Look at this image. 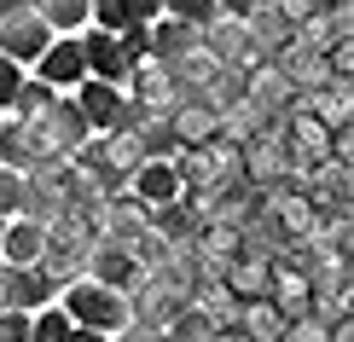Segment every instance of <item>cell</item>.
<instances>
[{
  "label": "cell",
  "instance_id": "obj_1",
  "mask_svg": "<svg viewBox=\"0 0 354 342\" xmlns=\"http://www.w3.org/2000/svg\"><path fill=\"white\" fill-rule=\"evenodd\" d=\"M58 307H64V319H70V325H82V331H99V336H122L128 325H134V302H128L122 290L93 285V278H70V285L58 290Z\"/></svg>",
  "mask_w": 354,
  "mask_h": 342
},
{
  "label": "cell",
  "instance_id": "obj_2",
  "mask_svg": "<svg viewBox=\"0 0 354 342\" xmlns=\"http://www.w3.org/2000/svg\"><path fill=\"white\" fill-rule=\"evenodd\" d=\"M82 64H87V82H111L122 87L128 70L145 64V29H128V35H105V29H82Z\"/></svg>",
  "mask_w": 354,
  "mask_h": 342
},
{
  "label": "cell",
  "instance_id": "obj_3",
  "mask_svg": "<svg viewBox=\"0 0 354 342\" xmlns=\"http://www.w3.org/2000/svg\"><path fill=\"white\" fill-rule=\"evenodd\" d=\"M192 302H198V296H192V273L180 261H163V267H151L145 285L134 290V319L140 325H169L174 314H186Z\"/></svg>",
  "mask_w": 354,
  "mask_h": 342
},
{
  "label": "cell",
  "instance_id": "obj_4",
  "mask_svg": "<svg viewBox=\"0 0 354 342\" xmlns=\"http://www.w3.org/2000/svg\"><path fill=\"white\" fill-rule=\"evenodd\" d=\"M87 256H93V227H87L82 209H64L47 227V249H41V267L58 278V285H70L76 278V267H87Z\"/></svg>",
  "mask_w": 354,
  "mask_h": 342
},
{
  "label": "cell",
  "instance_id": "obj_5",
  "mask_svg": "<svg viewBox=\"0 0 354 342\" xmlns=\"http://www.w3.org/2000/svg\"><path fill=\"white\" fill-rule=\"evenodd\" d=\"M70 99H76L82 122L93 128V133H128V128H134V116H140L134 105H128V93H122V87H111V82H82Z\"/></svg>",
  "mask_w": 354,
  "mask_h": 342
},
{
  "label": "cell",
  "instance_id": "obj_6",
  "mask_svg": "<svg viewBox=\"0 0 354 342\" xmlns=\"http://www.w3.org/2000/svg\"><path fill=\"white\" fill-rule=\"evenodd\" d=\"M58 278L47 267H0V307H18V314H41L58 302Z\"/></svg>",
  "mask_w": 354,
  "mask_h": 342
},
{
  "label": "cell",
  "instance_id": "obj_7",
  "mask_svg": "<svg viewBox=\"0 0 354 342\" xmlns=\"http://www.w3.org/2000/svg\"><path fill=\"white\" fill-rule=\"evenodd\" d=\"M53 41H58V35H53V29L41 23L29 6H24V12H6V18H0V58H12L18 70L41 64V53H47Z\"/></svg>",
  "mask_w": 354,
  "mask_h": 342
},
{
  "label": "cell",
  "instance_id": "obj_8",
  "mask_svg": "<svg viewBox=\"0 0 354 342\" xmlns=\"http://www.w3.org/2000/svg\"><path fill=\"white\" fill-rule=\"evenodd\" d=\"M203 53H209L221 70H239V76H250V70L261 64V47L250 41L244 18H215L209 29H203Z\"/></svg>",
  "mask_w": 354,
  "mask_h": 342
},
{
  "label": "cell",
  "instance_id": "obj_9",
  "mask_svg": "<svg viewBox=\"0 0 354 342\" xmlns=\"http://www.w3.org/2000/svg\"><path fill=\"white\" fill-rule=\"evenodd\" d=\"M0 162L6 169H47V162H58V151L47 145V133H41L35 122H18V116H0Z\"/></svg>",
  "mask_w": 354,
  "mask_h": 342
},
{
  "label": "cell",
  "instance_id": "obj_10",
  "mask_svg": "<svg viewBox=\"0 0 354 342\" xmlns=\"http://www.w3.org/2000/svg\"><path fill=\"white\" fill-rule=\"evenodd\" d=\"M87 278L105 290H122L128 302H134V290L145 285V267L128 244H93V256H87Z\"/></svg>",
  "mask_w": 354,
  "mask_h": 342
},
{
  "label": "cell",
  "instance_id": "obj_11",
  "mask_svg": "<svg viewBox=\"0 0 354 342\" xmlns=\"http://www.w3.org/2000/svg\"><path fill=\"white\" fill-rule=\"evenodd\" d=\"M128 198L140 203V209H169V203H180V174H174L169 157H145L134 174H128Z\"/></svg>",
  "mask_w": 354,
  "mask_h": 342
},
{
  "label": "cell",
  "instance_id": "obj_12",
  "mask_svg": "<svg viewBox=\"0 0 354 342\" xmlns=\"http://www.w3.org/2000/svg\"><path fill=\"white\" fill-rule=\"evenodd\" d=\"M128 99H134V111H157V116H169L174 105H180V87H174V76H169V64H134L128 70Z\"/></svg>",
  "mask_w": 354,
  "mask_h": 342
},
{
  "label": "cell",
  "instance_id": "obj_13",
  "mask_svg": "<svg viewBox=\"0 0 354 342\" xmlns=\"http://www.w3.org/2000/svg\"><path fill=\"white\" fill-rule=\"evenodd\" d=\"M192 53H203V29H192L180 18L145 23V58H151V64H180V58H192Z\"/></svg>",
  "mask_w": 354,
  "mask_h": 342
},
{
  "label": "cell",
  "instance_id": "obj_14",
  "mask_svg": "<svg viewBox=\"0 0 354 342\" xmlns=\"http://www.w3.org/2000/svg\"><path fill=\"white\" fill-rule=\"evenodd\" d=\"M35 82H47L53 93H76V87L87 82V64H82V41L76 35H58L47 53H41L35 64Z\"/></svg>",
  "mask_w": 354,
  "mask_h": 342
},
{
  "label": "cell",
  "instance_id": "obj_15",
  "mask_svg": "<svg viewBox=\"0 0 354 342\" xmlns=\"http://www.w3.org/2000/svg\"><path fill=\"white\" fill-rule=\"evenodd\" d=\"M221 285H227L232 302H261V296L273 290V261L244 244V256H232L227 267H221Z\"/></svg>",
  "mask_w": 354,
  "mask_h": 342
},
{
  "label": "cell",
  "instance_id": "obj_16",
  "mask_svg": "<svg viewBox=\"0 0 354 342\" xmlns=\"http://www.w3.org/2000/svg\"><path fill=\"white\" fill-rule=\"evenodd\" d=\"M35 128H41V133H47V145H53V151H58V157H64V162H70V157H76V151H82V145H87V140H93V128H87V122H82V111H76V99H64V93H58V99H53V111H47V116H41V122H35Z\"/></svg>",
  "mask_w": 354,
  "mask_h": 342
},
{
  "label": "cell",
  "instance_id": "obj_17",
  "mask_svg": "<svg viewBox=\"0 0 354 342\" xmlns=\"http://www.w3.org/2000/svg\"><path fill=\"white\" fill-rule=\"evenodd\" d=\"M41 249H47V227L41 220H6V232H0V267H41Z\"/></svg>",
  "mask_w": 354,
  "mask_h": 342
},
{
  "label": "cell",
  "instance_id": "obj_18",
  "mask_svg": "<svg viewBox=\"0 0 354 342\" xmlns=\"http://www.w3.org/2000/svg\"><path fill=\"white\" fill-rule=\"evenodd\" d=\"M215 128H221V116L209 111V105H198V99H186L180 111H169V133H174V145H209L215 140Z\"/></svg>",
  "mask_w": 354,
  "mask_h": 342
},
{
  "label": "cell",
  "instance_id": "obj_19",
  "mask_svg": "<svg viewBox=\"0 0 354 342\" xmlns=\"http://www.w3.org/2000/svg\"><path fill=\"white\" fill-rule=\"evenodd\" d=\"M29 12H35L53 35H82V29L93 23V18H87V0H35Z\"/></svg>",
  "mask_w": 354,
  "mask_h": 342
},
{
  "label": "cell",
  "instance_id": "obj_20",
  "mask_svg": "<svg viewBox=\"0 0 354 342\" xmlns=\"http://www.w3.org/2000/svg\"><path fill=\"white\" fill-rule=\"evenodd\" d=\"M239 331L250 336V342H279L285 336V314L261 296V302H244V314H239Z\"/></svg>",
  "mask_w": 354,
  "mask_h": 342
},
{
  "label": "cell",
  "instance_id": "obj_21",
  "mask_svg": "<svg viewBox=\"0 0 354 342\" xmlns=\"http://www.w3.org/2000/svg\"><path fill=\"white\" fill-rule=\"evenodd\" d=\"M215 331H221V325H215L209 314H203L198 302H192L186 314H174V319L163 325V336H169V342H215Z\"/></svg>",
  "mask_w": 354,
  "mask_h": 342
},
{
  "label": "cell",
  "instance_id": "obj_22",
  "mask_svg": "<svg viewBox=\"0 0 354 342\" xmlns=\"http://www.w3.org/2000/svg\"><path fill=\"white\" fill-rule=\"evenodd\" d=\"M53 87L47 82H35V76H24V87H18V99H12V111L6 116H18V122H41V116L53 111Z\"/></svg>",
  "mask_w": 354,
  "mask_h": 342
},
{
  "label": "cell",
  "instance_id": "obj_23",
  "mask_svg": "<svg viewBox=\"0 0 354 342\" xmlns=\"http://www.w3.org/2000/svg\"><path fill=\"white\" fill-rule=\"evenodd\" d=\"M24 203H29V174H24V169H6V162H0V215H6V220H18V215H24Z\"/></svg>",
  "mask_w": 354,
  "mask_h": 342
},
{
  "label": "cell",
  "instance_id": "obj_24",
  "mask_svg": "<svg viewBox=\"0 0 354 342\" xmlns=\"http://www.w3.org/2000/svg\"><path fill=\"white\" fill-rule=\"evenodd\" d=\"M70 336V319H64V307H41V314H29V342H64Z\"/></svg>",
  "mask_w": 354,
  "mask_h": 342
},
{
  "label": "cell",
  "instance_id": "obj_25",
  "mask_svg": "<svg viewBox=\"0 0 354 342\" xmlns=\"http://www.w3.org/2000/svg\"><path fill=\"white\" fill-rule=\"evenodd\" d=\"M163 18H180L192 29H209L221 12H215V0H163Z\"/></svg>",
  "mask_w": 354,
  "mask_h": 342
},
{
  "label": "cell",
  "instance_id": "obj_26",
  "mask_svg": "<svg viewBox=\"0 0 354 342\" xmlns=\"http://www.w3.org/2000/svg\"><path fill=\"white\" fill-rule=\"evenodd\" d=\"M279 342H331V325L314 319V314H302V319L285 325V336H279Z\"/></svg>",
  "mask_w": 354,
  "mask_h": 342
},
{
  "label": "cell",
  "instance_id": "obj_27",
  "mask_svg": "<svg viewBox=\"0 0 354 342\" xmlns=\"http://www.w3.org/2000/svg\"><path fill=\"white\" fill-rule=\"evenodd\" d=\"M24 76H29V70H18V64H12V58H0V116L12 111V99H18Z\"/></svg>",
  "mask_w": 354,
  "mask_h": 342
},
{
  "label": "cell",
  "instance_id": "obj_28",
  "mask_svg": "<svg viewBox=\"0 0 354 342\" xmlns=\"http://www.w3.org/2000/svg\"><path fill=\"white\" fill-rule=\"evenodd\" d=\"M0 342H29V314L0 307Z\"/></svg>",
  "mask_w": 354,
  "mask_h": 342
},
{
  "label": "cell",
  "instance_id": "obj_29",
  "mask_svg": "<svg viewBox=\"0 0 354 342\" xmlns=\"http://www.w3.org/2000/svg\"><path fill=\"white\" fill-rule=\"evenodd\" d=\"M128 12H134V23L145 29V23H157V18H163V0H128Z\"/></svg>",
  "mask_w": 354,
  "mask_h": 342
},
{
  "label": "cell",
  "instance_id": "obj_30",
  "mask_svg": "<svg viewBox=\"0 0 354 342\" xmlns=\"http://www.w3.org/2000/svg\"><path fill=\"white\" fill-rule=\"evenodd\" d=\"M256 6H268V0H215V12H221V18H250Z\"/></svg>",
  "mask_w": 354,
  "mask_h": 342
},
{
  "label": "cell",
  "instance_id": "obj_31",
  "mask_svg": "<svg viewBox=\"0 0 354 342\" xmlns=\"http://www.w3.org/2000/svg\"><path fill=\"white\" fill-rule=\"evenodd\" d=\"M122 336H128V342H169V336H163V325H140V319L128 325Z\"/></svg>",
  "mask_w": 354,
  "mask_h": 342
},
{
  "label": "cell",
  "instance_id": "obj_32",
  "mask_svg": "<svg viewBox=\"0 0 354 342\" xmlns=\"http://www.w3.org/2000/svg\"><path fill=\"white\" fill-rule=\"evenodd\" d=\"M64 342H105V336H99V331H82V325H70V336Z\"/></svg>",
  "mask_w": 354,
  "mask_h": 342
},
{
  "label": "cell",
  "instance_id": "obj_33",
  "mask_svg": "<svg viewBox=\"0 0 354 342\" xmlns=\"http://www.w3.org/2000/svg\"><path fill=\"white\" fill-rule=\"evenodd\" d=\"M0 12H24V0H0Z\"/></svg>",
  "mask_w": 354,
  "mask_h": 342
},
{
  "label": "cell",
  "instance_id": "obj_34",
  "mask_svg": "<svg viewBox=\"0 0 354 342\" xmlns=\"http://www.w3.org/2000/svg\"><path fill=\"white\" fill-rule=\"evenodd\" d=\"M105 342H128V336H105Z\"/></svg>",
  "mask_w": 354,
  "mask_h": 342
},
{
  "label": "cell",
  "instance_id": "obj_35",
  "mask_svg": "<svg viewBox=\"0 0 354 342\" xmlns=\"http://www.w3.org/2000/svg\"><path fill=\"white\" fill-rule=\"evenodd\" d=\"M0 232H6V215H0Z\"/></svg>",
  "mask_w": 354,
  "mask_h": 342
}]
</instances>
